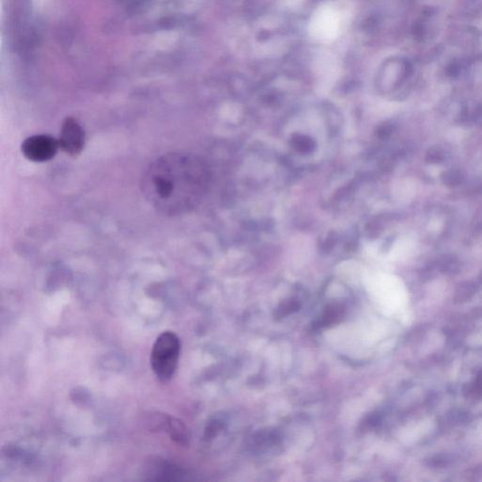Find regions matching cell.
Listing matches in <instances>:
<instances>
[{
	"mask_svg": "<svg viewBox=\"0 0 482 482\" xmlns=\"http://www.w3.org/2000/svg\"><path fill=\"white\" fill-rule=\"evenodd\" d=\"M60 148V142L49 135H35L23 142L24 157L33 162H46L53 159Z\"/></svg>",
	"mask_w": 482,
	"mask_h": 482,
	"instance_id": "cell-4",
	"label": "cell"
},
{
	"mask_svg": "<svg viewBox=\"0 0 482 482\" xmlns=\"http://www.w3.org/2000/svg\"><path fill=\"white\" fill-rule=\"evenodd\" d=\"M180 355V341L175 333L166 331L155 341L151 352V365L160 381H170L175 375Z\"/></svg>",
	"mask_w": 482,
	"mask_h": 482,
	"instance_id": "cell-2",
	"label": "cell"
},
{
	"mask_svg": "<svg viewBox=\"0 0 482 482\" xmlns=\"http://www.w3.org/2000/svg\"><path fill=\"white\" fill-rule=\"evenodd\" d=\"M59 142L67 154L72 157L80 155L85 144V134L80 123L73 118H67L62 123Z\"/></svg>",
	"mask_w": 482,
	"mask_h": 482,
	"instance_id": "cell-5",
	"label": "cell"
},
{
	"mask_svg": "<svg viewBox=\"0 0 482 482\" xmlns=\"http://www.w3.org/2000/svg\"><path fill=\"white\" fill-rule=\"evenodd\" d=\"M341 31V20L333 8L320 7L315 10L308 24V33L313 40L327 44L336 40Z\"/></svg>",
	"mask_w": 482,
	"mask_h": 482,
	"instance_id": "cell-3",
	"label": "cell"
},
{
	"mask_svg": "<svg viewBox=\"0 0 482 482\" xmlns=\"http://www.w3.org/2000/svg\"><path fill=\"white\" fill-rule=\"evenodd\" d=\"M165 431L170 434L171 438L176 444L180 445V446L188 445L189 439L188 428H187L185 424L178 420V418L169 415Z\"/></svg>",
	"mask_w": 482,
	"mask_h": 482,
	"instance_id": "cell-7",
	"label": "cell"
},
{
	"mask_svg": "<svg viewBox=\"0 0 482 482\" xmlns=\"http://www.w3.org/2000/svg\"><path fill=\"white\" fill-rule=\"evenodd\" d=\"M144 469H146V472L144 475L148 476L149 479L155 481H173L175 479V476L180 475L178 468L160 459L151 460Z\"/></svg>",
	"mask_w": 482,
	"mask_h": 482,
	"instance_id": "cell-6",
	"label": "cell"
},
{
	"mask_svg": "<svg viewBox=\"0 0 482 482\" xmlns=\"http://www.w3.org/2000/svg\"><path fill=\"white\" fill-rule=\"evenodd\" d=\"M205 171L196 157L169 153L157 157L142 176L146 201L166 216L188 212L198 202L205 186Z\"/></svg>",
	"mask_w": 482,
	"mask_h": 482,
	"instance_id": "cell-1",
	"label": "cell"
}]
</instances>
